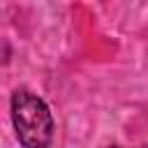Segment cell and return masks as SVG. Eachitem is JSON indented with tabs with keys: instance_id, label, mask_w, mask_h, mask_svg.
I'll list each match as a JSON object with an SVG mask.
<instances>
[{
	"instance_id": "cell-1",
	"label": "cell",
	"mask_w": 148,
	"mask_h": 148,
	"mask_svg": "<svg viewBox=\"0 0 148 148\" xmlns=\"http://www.w3.org/2000/svg\"><path fill=\"white\" fill-rule=\"evenodd\" d=\"M14 134L23 148H49L53 141V116L49 104L30 88H16L9 99Z\"/></svg>"
},
{
	"instance_id": "cell-2",
	"label": "cell",
	"mask_w": 148,
	"mask_h": 148,
	"mask_svg": "<svg viewBox=\"0 0 148 148\" xmlns=\"http://www.w3.org/2000/svg\"><path fill=\"white\" fill-rule=\"evenodd\" d=\"M106 148H125V146H106ZM134 148H148V143H141V146H134Z\"/></svg>"
}]
</instances>
